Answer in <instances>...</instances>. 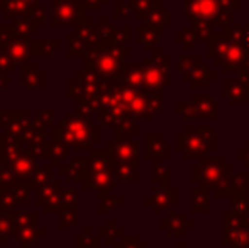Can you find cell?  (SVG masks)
<instances>
[{
    "label": "cell",
    "instance_id": "obj_1",
    "mask_svg": "<svg viewBox=\"0 0 249 248\" xmlns=\"http://www.w3.org/2000/svg\"><path fill=\"white\" fill-rule=\"evenodd\" d=\"M246 44H248V48H249V33L246 34Z\"/></svg>",
    "mask_w": 249,
    "mask_h": 248
}]
</instances>
